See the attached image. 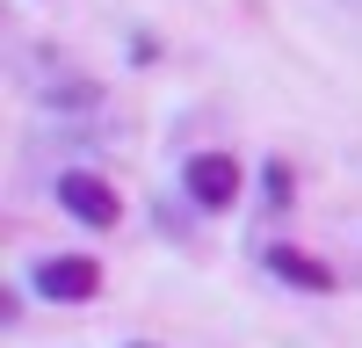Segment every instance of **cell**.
Segmentation results:
<instances>
[{
	"instance_id": "cell-4",
	"label": "cell",
	"mask_w": 362,
	"mask_h": 348,
	"mask_svg": "<svg viewBox=\"0 0 362 348\" xmlns=\"http://www.w3.org/2000/svg\"><path fill=\"white\" fill-rule=\"evenodd\" d=\"M261 261H268V276H283V283H297V290H334V269L305 261L297 247H261Z\"/></svg>"
},
{
	"instance_id": "cell-1",
	"label": "cell",
	"mask_w": 362,
	"mask_h": 348,
	"mask_svg": "<svg viewBox=\"0 0 362 348\" xmlns=\"http://www.w3.org/2000/svg\"><path fill=\"white\" fill-rule=\"evenodd\" d=\"M181 189H189L196 211H232L239 203V160L232 153H196L181 167Z\"/></svg>"
},
{
	"instance_id": "cell-6",
	"label": "cell",
	"mask_w": 362,
	"mask_h": 348,
	"mask_svg": "<svg viewBox=\"0 0 362 348\" xmlns=\"http://www.w3.org/2000/svg\"><path fill=\"white\" fill-rule=\"evenodd\" d=\"M131 348H153V341H131Z\"/></svg>"
},
{
	"instance_id": "cell-2",
	"label": "cell",
	"mask_w": 362,
	"mask_h": 348,
	"mask_svg": "<svg viewBox=\"0 0 362 348\" xmlns=\"http://www.w3.org/2000/svg\"><path fill=\"white\" fill-rule=\"evenodd\" d=\"M58 211H73L87 232H109L116 218H124V203H116V189L102 182V174H58Z\"/></svg>"
},
{
	"instance_id": "cell-3",
	"label": "cell",
	"mask_w": 362,
	"mask_h": 348,
	"mask_svg": "<svg viewBox=\"0 0 362 348\" xmlns=\"http://www.w3.org/2000/svg\"><path fill=\"white\" fill-rule=\"evenodd\" d=\"M29 283H37L51 305H87V298L102 290V269H95L87 254H51V261L29 269Z\"/></svg>"
},
{
	"instance_id": "cell-5",
	"label": "cell",
	"mask_w": 362,
	"mask_h": 348,
	"mask_svg": "<svg viewBox=\"0 0 362 348\" xmlns=\"http://www.w3.org/2000/svg\"><path fill=\"white\" fill-rule=\"evenodd\" d=\"M283 203H290V167L268 160V211H283Z\"/></svg>"
}]
</instances>
